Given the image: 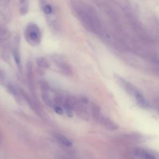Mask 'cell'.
Wrapping results in <instances>:
<instances>
[{
    "instance_id": "6da1fadb",
    "label": "cell",
    "mask_w": 159,
    "mask_h": 159,
    "mask_svg": "<svg viewBox=\"0 0 159 159\" xmlns=\"http://www.w3.org/2000/svg\"><path fill=\"white\" fill-rule=\"evenodd\" d=\"M75 10L78 17L86 29L107 40H111L112 37L105 30L93 9L88 6L80 4L75 7Z\"/></svg>"
},
{
    "instance_id": "7a4b0ae2",
    "label": "cell",
    "mask_w": 159,
    "mask_h": 159,
    "mask_svg": "<svg viewBox=\"0 0 159 159\" xmlns=\"http://www.w3.org/2000/svg\"><path fill=\"white\" fill-rule=\"evenodd\" d=\"M114 78L117 83L122 87V88L125 90L129 94L135 98V101L139 106L143 109H148L150 107V104L145 97L134 85L118 75H114Z\"/></svg>"
},
{
    "instance_id": "3957f363",
    "label": "cell",
    "mask_w": 159,
    "mask_h": 159,
    "mask_svg": "<svg viewBox=\"0 0 159 159\" xmlns=\"http://www.w3.org/2000/svg\"><path fill=\"white\" fill-rule=\"evenodd\" d=\"M24 35L27 42L32 46H37L41 42V31L39 27L35 23L30 22L27 24Z\"/></svg>"
},
{
    "instance_id": "277c9868",
    "label": "cell",
    "mask_w": 159,
    "mask_h": 159,
    "mask_svg": "<svg viewBox=\"0 0 159 159\" xmlns=\"http://www.w3.org/2000/svg\"><path fill=\"white\" fill-rule=\"evenodd\" d=\"M52 60L57 68L64 75L70 76L72 75V70L66 60L59 55H53L52 56Z\"/></svg>"
},
{
    "instance_id": "5b68a950",
    "label": "cell",
    "mask_w": 159,
    "mask_h": 159,
    "mask_svg": "<svg viewBox=\"0 0 159 159\" xmlns=\"http://www.w3.org/2000/svg\"><path fill=\"white\" fill-rule=\"evenodd\" d=\"M98 122L101 124L104 127L109 130H116L119 129V125L117 123H116L114 120L111 119L106 117L105 116L102 115L101 117L99 118Z\"/></svg>"
},
{
    "instance_id": "8992f818",
    "label": "cell",
    "mask_w": 159,
    "mask_h": 159,
    "mask_svg": "<svg viewBox=\"0 0 159 159\" xmlns=\"http://www.w3.org/2000/svg\"><path fill=\"white\" fill-rule=\"evenodd\" d=\"M19 46H20V39L19 36H17L14 40L12 54H13L14 59L16 63L17 64L19 68H20V52H20Z\"/></svg>"
},
{
    "instance_id": "52a82bcc",
    "label": "cell",
    "mask_w": 159,
    "mask_h": 159,
    "mask_svg": "<svg viewBox=\"0 0 159 159\" xmlns=\"http://www.w3.org/2000/svg\"><path fill=\"white\" fill-rule=\"evenodd\" d=\"M134 153L135 156L142 159H156L155 155L152 152L144 148H135L134 150Z\"/></svg>"
},
{
    "instance_id": "ba28073f",
    "label": "cell",
    "mask_w": 159,
    "mask_h": 159,
    "mask_svg": "<svg viewBox=\"0 0 159 159\" xmlns=\"http://www.w3.org/2000/svg\"><path fill=\"white\" fill-rule=\"evenodd\" d=\"M53 137L56 139V140L59 143H60L61 145L66 147H71L73 145L72 142L68 138H67L65 135L60 133H54Z\"/></svg>"
},
{
    "instance_id": "9c48e42d",
    "label": "cell",
    "mask_w": 159,
    "mask_h": 159,
    "mask_svg": "<svg viewBox=\"0 0 159 159\" xmlns=\"http://www.w3.org/2000/svg\"><path fill=\"white\" fill-rule=\"evenodd\" d=\"M40 4L43 13L47 16H50V17H51V16L53 13L52 6L46 0H40Z\"/></svg>"
},
{
    "instance_id": "30bf717a",
    "label": "cell",
    "mask_w": 159,
    "mask_h": 159,
    "mask_svg": "<svg viewBox=\"0 0 159 159\" xmlns=\"http://www.w3.org/2000/svg\"><path fill=\"white\" fill-rule=\"evenodd\" d=\"M90 111H91V116H93V119L96 121L98 122L99 118L102 115L101 112L100 107L95 104H92L90 106Z\"/></svg>"
},
{
    "instance_id": "8fae6325",
    "label": "cell",
    "mask_w": 159,
    "mask_h": 159,
    "mask_svg": "<svg viewBox=\"0 0 159 159\" xmlns=\"http://www.w3.org/2000/svg\"><path fill=\"white\" fill-rule=\"evenodd\" d=\"M29 10L28 0H19V11L22 15L27 13Z\"/></svg>"
},
{
    "instance_id": "7c38bea8",
    "label": "cell",
    "mask_w": 159,
    "mask_h": 159,
    "mask_svg": "<svg viewBox=\"0 0 159 159\" xmlns=\"http://www.w3.org/2000/svg\"><path fill=\"white\" fill-rule=\"evenodd\" d=\"M36 63L39 67H40L42 68H48L50 66L48 60L46 58L43 57L37 58L36 60Z\"/></svg>"
},
{
    "instance_id": "4fadbf2b",
    "label": "cell",
    "mask_w": 159,
    "mask_h": 159,
    "mask_svg": "<svg viewBox=\"0 0 159 159\" xmlns=\"http://www.w3.org/2000/svg\"><path fill=\"white\" fill-rule=\"evenodd\" d=\"M52 107H53L54 111H55L57 114H59V115H62V114H63V112H64L63 109L61 108V107L60 106L55 104V105H53V106Z\"/></svg>"
}]
</instances>
